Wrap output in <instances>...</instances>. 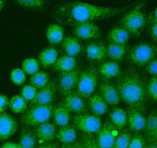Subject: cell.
Returning <instances> with one entry per match:
<instances>
[{"instance_id":"14","label":"cell","mask_w":157,"mask_h":148,"mask_svg":"<svg viewBox=\"0 0 157 148\" xmlns=\"http://www.w3.org/2000/svg\"><path fill=\"white\" fill-rule=\"evenodd\" d=\"M57 85L54 82H49L46 87L38 90L36 97L30 103V105H48L52 104L55 99Z\"/></svg>"},{"instance_id":"31","label":"cell","mask_w":157,"mask_h":148,"mask_svg":"<svg viewBox=\"0 0 157 148\" xmlns=\"http://www.w3.org/2000/svg\"><path fill=\"white\" fill-rule=\"evenodd\" d=\"M29 81L32 86L36 87L37 90H39L46 87L50 82V78L48 72L45 71H39L36 73L30 76Z\"/></svg>"},{"instance_id":"24","label":"cell","mask_w":157,"mask_h":148,"mask_svg":"<svg viewBox=\"0 0 157 148\" xmlns=\"http://www.w3.org/2000/svg\"><path fill=\"white\" fill-rule=\"evenodd\" d=\"M62 49L66 55L76 57L82 51L81 41L75 36H67L62 43Z\"/></svg>"},{"instance_id":"46","label":"cell","mask_w":157,"mask_h":148,"mask_svg":"<svg viewBox=\"0 0 157 148\" xmlns=\"http://www.w3.org/2000/svg\"><path fill=\"white\" fill-rule=\"evenodd\" d=\"M59 144L56 143H47L44 144H39L37 148H59Z\"/></svg>"},{"instance_id":"26","label":"cell","mask_w":157,"mask_h":148,"mask_svg":"<svg viewBox=\"0 0 157 148\" xmlns=\"http://www.w3.org/2000/svg\"><path fill=\"white\" fill-rule=\"evenodd\" d=\"M110 122L117 130H123L128 124L127 110L124 109L114 107L110 110L109 114Z\"/></svg>"},{"instance_id":"29","label":"cell","mask_w":157,"mask_h":148,"mask_svg":"<svg viewBox=\"0 0 157 148\" xmlns=\"http://www.w3.org/2000/svg\"><path fill=\"white\" fill-rule=\"evenodd\" d=\"M18 143L22 148H37L39 143L34 130H31L28 127L22 128Z\"/></svg>"},{"instance_id":"15","label":"cell","mask_w":157,"mask_h":148,"mask_svg":"<svg viewBox=\"0 0 157 148\" xmlns=\"http://www.w3.org/2000/svg\"><path fill=\"white\" fill-rule=\"evenodd\" d=\"M57 126L52 122H46L35 127L34 132L39 144L50 143L56 138L57 132Z\"/></svg>"},{"instance_id":"43","label":"cell","mask_w":157,"mask_h":148,"mask_svg":"<svg viewBox=\"0 0 157 148\" xmlns=\"http://www.w3.org/2000/svg\"><path fill=\"white\" fill-rule=\"evenodd\" d=\"M157 22V7L152 10L147 16V23L149 25Z\"/></svg>"},{"instance_id":"21","label":"cell","mask_w":157,"mask_h":148,"mask_svg":"<svg viewBox=\"0 0 157 148\" xmlns=\"http://www.w3.org/2000/svg\"><path fill=\"white\" fill-rule=\"evenodd\" d=\"M72 113L66 109L62 103L53 107L52 113V119L57 127L67 126L72 120Z\"/></svg>"},{"instance_id":"20","label":"cell","mask_w":157,"mask_h":148,"mask_svg":"<svg viewBox=\"0 0 157 148\" xmlns=\"http://www.w3.org/2000/svg\"><path fill=\"white\" fill-rule=\"evenodd\" d=\"M46 36L51 46H59L65 38L64 27L59 23L50 24L46 28Z\"/></svg>"},{"instance_id":"4","label":"cell","mask_w":157,"mask_h":148,"mask_svg":"<svg viewBox=\"0 0 157 148\" xmlns=\"http://www.w3.org/2000/svg\"><path fill=\"white\" fill-rule=\"evenodd\" d=\"M53 105H30L21 117V123L28 127H36L52 119Z\"/></svg>"},{"instance_id":"3","label":"cell","mask_w":157,"mask_h":148,"mask_svg":"<svg viewBox=\"0 0 157 148\" xmlns=\"http://www.w3.org/2000/svg\"><path fill=\"white\" fill-rule=\"evenodd\" d=\"M144 2L145 0H140L120 21V26L127 30L132 36H140L147 24V16L143 11Z\"/></svg>"},{"instance_id":"30","label":"cell","mask_w":157,"mask_h":148,"mask_svg":"<svg viewBox=\"0 0 157 148\" xmlns=\"http://www.w3.org/2000/svg\"><path fill=\"white\" fill-rule=\"evenodd\" d=\"M9 108L15 114H23L28 109V103L21 95H15L10 98Z\"/></svg>"},{"instance_id":"12","label":"cell","mask_w":157,"mask_h":148,"mask_svg":"<svg viewBox=\"0 0 157 148\" xmlns=\"http://www.w3.org/2000/svg\"><path fill=\"white\" fill-rule=\"evenodd\" d=\"M143 111V109L128 107L127 125H129V130L136 134L144 130L146 117Z\"/></svg>"},{"instance_id":"37","label":"cell","mask_w":157,"mask_h":148,"mask_svg":"<svg viewBox=\"0 0 157 148\" xmlns=\"http://www.w3.org/2000/svg\"><path fill=\"white\" fill-rule=\"evenodd\" d=\"M147 96L154 102H157V77L152 76L146 84Z\"/></svg>"},{"instance_id":"22","label":"cell","mask_w":157,"mask_h":148,"mask_svg":"<svg viewBox=\"0 0 157 148\" xmlns=\"http://www.w3.org/2000/svg\"><path fill=\"white\" fill-rule=\"evenodd\" d=\"M56 138L62 144H72L77 140L78 134L74 124H70L59 127L56 134Z\"/></svg>"},{"instance_id":"47","label":"cell","mask_w":157,"mask_h":148,"mask_svg":"<svg viewBox=\"0 0 157 148\" xmlns=\"http://www.w3.org/2000/svg\"><path fill=\"white\" fill-rule=\"evenodd\" d=\"M146 140H147L148 143H149V142H155V143H157V128L150 137L146 138Z\"/></svg>"},{"instance_id":"27","label":"cell","mask_w":157,"mask_h":148,"mask_svg":"<svg viewBox=\"0 0 157 148\" xmlns=\"http://www.w3.org/2000/svg\"><path fill=\"white\" fill-rule=\"evenodd\" d=\"M129 47L126 45L109 43L106 46L107 57L114 62H120L123 60L126 54L129 53Z\"/></svg>"},{"instance_id":"28","label":"cell","mask_w":157,"mask_h":148,"mask_svg":"<svg viewBox=\"0 0 157 148\" xmlns=\"http://www.w3.org/2000/svg\"><path fill=\"white\" fill-rule=\"evenodd\" d=\"M76 58L64 54L58 57L56 62L52 66V69L59 72H69L76 69Z\"/></svg>"},{"instance_id":"35","label":"cell","mask_w":157,"mask_h":148,"mask_svg":"<svg viewBox=\"0 0 157 148\" xmlns=\"http://www.w3.org/2000/svg\"><path fill=\"white\" fill-rule=\"evenodd\" d=\"M10 80L16 86H23L26 80V74L21 68H14L10 72Z\"/></svg>"},{"instance_id":"18","label":"cell","mask_w":157,"mask_h":148,"mask_svg":"<svg viewBox=\"0 0 157 148\" xmlns=\"http://www.w3.org/2000/svg\"><path fill=\"white\" fill-rule=\"evenodd\" d=\"M98 74L106 80L120 78L122 75L121 68L117 62L104 61L98 66Z\"/></svg>"},{"instance_id":"1","label":"cell","mask_w":157,"mask_h":148,"mask_svg":"<svg viewBox=\"0 0 157 148\" xmlns=\"http://www.w3.org/2000/svg\"><path fill=\"white\" fill-rule=\"evenodd\" d=\"M132 5L123 7H109L83 2H71L58 6L53 12L56 20L62 25L75 26L84 22L104 20L123 13Z\"/></svg>"},{"instance_id":"8","label":"cell","mask_w":157,"mask_h":148,"mask_svg":"<svg viewBox=\"0 0 157 148\" xmlns=\"http://www.w3.org/2000/svg\"><path fill=\"white\" fill-rule=\"evenodd\" d=\"M80 72V69L76 68L69 72H59L58 76L57 90L60 94L65 96L76 89Z\"/></svg>"},{"instance_id":"13","label":"cell","mask_w":157,"mask_h":148,"mask_svg":"<svg viewBox=\"0 0 157 148\" xmlns=\"http://www.w3.org/2000/svg\"><path fill=\"white\" fill-rule=\"evenodd\" d=\"M18 129L16 119L6 112L0 114V141L8 140Z\"/></svg>"},{"instance_id":"40","label":"cell","mask_w":157,"mask_h":148,"mask_svg":"<svg viewBox=\"0 0 157 148\" xmlns=\"http://www.w3.org/2000/svg\"><path fill=\"white\" fill-rule=\"evenodd\" d=\"M82 142L86 148H99L93 134H82Z\"/></svg>"},{"instance_id":"5","label":"cell","mask_w":157,"mask_h":148,"mask_svg":"<svg viewBox=\"0 0 157 148\" xmlns=\"http://www.w3.org/2000/svg\"><path fill=\"white\" fill-rule=\"evenodd\" d=\"M157 56V46L141 43L135 45L128 53L129 62L135 66H146Z\"/></svg>"},{"instance_id":"36","label":"cell","mask_w":157,"mask_h":148,"mask_svg":"<svg viewBox=\"0 0 157 148\" xmlns=\"http://www.w3.org/2000/svg\"><path fill=\"white\" fill-rule=\"evenodd\" d=\"M37 91V89L32 86L31 84H26V85H23V87L21 88L20 95L26 100L28 103H30L36 97Z\"/></svg>"},{"instance_id":"16","label":"cell","mask_w":157,"mask_h":148,"mask_svg":"<svg viewBox=\"0 0 157 148\" xmlns=\"http://www.w3.org/2000/svg\"><path fill=\"white\" fill-rule=\"evenodd\" d=\"M99 92L107 104L112 107L118 105L121 101L116 85L112 83L107 81L101 83L99 85Z\"/></svg>"},{"instance_id":"9","label":"cell","mask_w":157,"mask_h":148,"mask_svg":"<svg viewBox=\"0 0 157 148\" xmlns=\"http://www.w3.org/2000/svg\"><path fill=\"white\" fill-rule=\"evenodd\" d=\"M118 134L117 129L111 122L105 121L95 138L99 148H113Z\"/></svg>"},{"instance_id":"49","label":"cell","mask_w":157,"mask_h":148,"mask_svg":"<svg viewBox=\"0 0 157 148\" xmlns=\"http://www.w3.org/2000/svg\"><path fill=\"white\" fill-rule=\"evenodd\" d=\"M145 148H157V143L155 142H149L146 143Z\"/></svg>"},{"instance_id":"34","label":"cell","mask_w":157,"mask_h":148,"mask_svg":"<svg viewBox=\"0 0 157 148\" xmlns=\"http://www.w3.org/2000/svg\"><path fill=\"white\" fill-rule=\"evenodd\" d=\"M131 137L132 134L130 130H123L116 137L113 148H128L130 143Z\"/></svg>"},{"instance_id":"10","label":"cell","mask_w":157,"mask_h":148,"mask_svg":"<svg viewBox=\"0 0 157 148\" xmlns=\"http://www.w3.org/2000/svg\"><path fill=\"white\" fill-rule=\"evenodd\" d=\"M62 104L72 114H81L87 111V103L85 98L74 90L63 96Z\"/></svg>"},{"instance_id":"51","label":"cell","mask_w":157,"mask_h":148,"mask_svg":"<svg viewBox=\"0 0 157 148\" xmlns=\"http://www.w3.org/2000/svg\"><path fill=\"white\" fill-rule=\"evenodd\" d=\"M59 148H72V144H62Z\"/></svg>"},{"instance_id":"44","label":"cell","mask_w":157,"mask_h":148,"mask_svg":"<svg viewBox=\"0 0 157 148\" xmlns=\"http://www.w3.org/2000/svg\"><path fill=\"white\" fill-rule=\"evenodd\" d=\"M150 36L152 40L157 43V22L151 25L150 27Z\"/></svg>"},{"instance_id":"7","label":"cell","mask_w":157,"mask_h":148,"mask_svg":"<svg viewBox=\"0 0 157 148\" xmlns=\"http://www.w3.org/2000/svg\"><path fill=\"white\" fill-rule=\"evenodd\" d=\"M72 120L76 129L85 134H96L102 126L100 117L93 114H76L72 117Z\"/></svg>"},{"instance_id":"17","label":"cell","mask_w":157,"mask_h":148,"mask_svg":"<svg viewBox=\"0 0 157 148\" xmlns=\"http://www.w3.org/2000/svg\"><path fill=\"white\" fill-rule=\"evenodd\" d=\"M86 55L90 61H105L107 58L106 46L102 42H90L86 46Z\"/></svg>"},{"instance_id":"41","label":"cell","mask_w":157,"mask_h":148,"mask_svg":"<svg viewBox=\"0 0 157 148\" xmlns=\"http://www.w3.org/2000/svg\"><path fill=\"white\" fill-rule=\"evenodd\" d=\"M146 71L152 76L157 77V58L154 59L148 65L146 66Z\"/></svg>"},{"instance_id":"38","label":"cell","mask_w":157,"mask_h":148,"mask_svg":"<svg viewBox=\"0 0 157 148\" xmlns=\"http://www.w3.org/2000/svg\"><path fill=\"white\" fill-rule=\"evenodd\" d=\"M17 3L24 8L39 10L43 8L45 0H16Z\"/></svg>"},{"instance_id":"39","label":"cell","mask_w":157,"mask_h":148,"mask_svg":"<svg viewBox=\"0 0 157 148\" xmlns=\"http://www.w3.org/2000/svg\"><path fill=\"white\" fill-rule=\"evenodd\" d=\"M146 143H147V140L146 137L138 133V134L132 135L128 148H145Z\"/></svg>"},{"instance_id":"25","label":"cell","mask_w":157,"mask_h":148,"mask_svg":"<svg viewBox=\"0 0 157 148\" xmlns=\"http://www.w3.org/2000/svg\"><path fill=\"white\" fill-rule=\"evenodd\" d=\"M131 35L127 30L119 25L112 29L107 35V40L109 43L126 45L129 41Z\"/></svg>"},{"instance_id":"23","label":"cell","mask_w":157,"mask_h":148,"mask_svg":"<svg viewBox=\"0 0 157 148\" xmlns=\"http://www.w3.org/2000/svg\"><path fill=\"white\" fill-rule=\"evenodd\" d=\"M58 57V50L53 46H49V47L44 48L40 51L38 56V60L40 63V66L43 69H48L53 66Z\"/></svg>"},{"instance_id":"2","label":"cell","mask_w":157,"mask_h":148,"mask_svg":"<svg viewBox=\"0 0 157 148\" xmlns=\"http://www.w3.org/2000/svg\"><path fill=\"white\" fill-rule=\"evenodd\" d=\"M120 99L129 107L144 110L147 99L146 84L140 76L134 71H129L121 75L116 84Z\"/></svg>"},{"instance_id":"33","label":"cell","mask_w":157,"mask_h":148,"mask_svg":"<svg viewBox=\"0 0 157 148\" xmlns=\"http://www.w3.org/2000/svg\"><path fill=\"white\" fill-rule=\"evenodd\" d=\"M157 128V110H153L148 115L146 119L144 133L146 138L150 137Z\"/></svg>"},{"instance_id":"50","label":"cell","mask_w":157,"mask_h":148,"mask_svg":"<svg viewBox=\"0 0 157 148\" xmlns=\"http://www.w3.org/2000/svg\"><path fill=\"white\" fill-rule=\"evenodd\" d=\"M6 0H0V13L2 11L3 8L5 7Z\"/></svg>"},{"instance_id":"11","label":"cell","mask_w":157,"mask_h":148,"mask_svg":"<svg viewBox=\"0 0 157 148\" xmlns=\"http://www.w3.org/2000/svg\"><path fill=\"white\" fill-rule=\"evenodd\" d=\"M73 34L82 40H96L100 39L102 32L99 27L93 22H84L74 26Z\"/></svg>"},{"instance_id":"6","label":"cell","mask_w":157,"mask_h":148,"mask_svg":"<svg viewBox=\"0 0 157 148\" xmlns=\"http://www.w3.org/2000/svg\"><path fill=\"white\" fill-rule=\"evenodd\" d=\"M98 87V72L95 66H90L81 71L78 76L76 92L82 97L89 98L94 94Z\"/></svg>"},{"instance_id":"42","label":"cell","mask_w":157,"mask_h":148,"mask_svg":"<svg viewBox=\"0 0 157 148\" xmlns=\"http://www.w3.org/2000/svg\"><path fill=\"white\" fill-rule=\"evenodd\" d=\"M10 99L8 96L4 94H0V114L6 112L10 107Z\"/></svg>"},{"instance_id":"19","label":"cell","mask_w":157,"mask_h":148,"mask_svg":"<svg viewBox=\"0 0 157 148\" xmlns=\"http://www.w3.org/2000/svg\"><path fill=\"white\" fill-rule=\"evenodd\" d=\"M87 107L92 114L100 117L108 112L109 105L99 93H95L88 98Z\"/></svg>"},{"instance_id":"45","label":"cell","mask_w":157,"mask_h":148,"mask_svg":"<svg viewBox=\"0 0 157 148\" xmlns=\"http://www.w3.org/2000/svg\"><path fill=\"white\" fill-rule=\"evenodd\" d=\"M0 148H22L19 143H13V142L8 141L4 143L2 146H0Z\"/></svg>"},{"instance_id":"32","label":"cell","mask_w":157,"mask_h":148,"mask_svg":"<svg viewBox=\"0 0 157 148\" xmlns=\"http://www.w3.org/2000/svg\"><path fill=\"white\" fill-rule=\"evenodd\" d=\"M40 66H40V63H39L38 59L27 58L22 62L21 69L25 72L26 75L32 76L33 74L39 72Z\"/></svg>"},{"instance_id":"48","label":"cell","mask_w":157,"mask_h":148,"mask_svg":"<svg viewBox=\"0 0 157 148\" xmlns=\"http://www.w3.org/2000/svg\"><path fill=\"white\" fill-rule=\"evenodd\" d=\"M72 148H86L82 141H75L72 143Z\"/></svg>"}]
</instances>
